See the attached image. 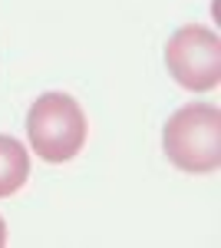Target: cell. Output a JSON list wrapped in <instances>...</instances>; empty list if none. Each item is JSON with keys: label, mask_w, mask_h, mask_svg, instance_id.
<instances>
[{"label": "cell", "mask_w": 221, "mask_h": 248, "mask_svg": "<svg viewBox=\"0 0 221 248\" xmlns=\"http://www.w3.org/2000/svg\"><path fill=\"white\" fill-rule=\"evenodd\" d=\"M30 179V153L14 136H0V199L14 195Z\"/></svg>", "instance_id": "4"}, {"label": "cell", "mask_w": 221, "mask_h": 248, "mask_svg": "<svg viewBox=\"0 0 221 248\" xmlns=\"http://www.w3.org/2000/svg\"><path fill=\"white\" fill-rule=\"evenodd\" d=\"M27 136L43 162H70L86 146V116L70 93H43L27 113Z\"/></svg>", "instance_id": "2"}, {"label": "cell", "mask_w": 221, "mask_h": 248, "mask_svg": "<svg viewBox=\"0 0 221 248\" xmlns=\"http://www.w3.org/2000/svg\"><path fill=\"white\" fill-rule=\"evenodd\" d=\"M162 149L175 169L208 175L221 169V109L211 103H188L162 129Z\"/></svg>", "instance_id": "1"}, {"label": "cell", "mask_w": 221, "mask_h": 248, "mask_svg": "<svg viewBox=\"0 0 221 248\" xmlns=\"http://www.w3.org/2000/svg\"><path fill=\"white\" fill-rule=\"evenodd\" d=\"M7 245V222H3V215H0V248Z\"/></svg>", "instance_id": "5"}, {"label": "cell", "mask_w": 221, "mask_h": 248, "mask_svg": "<svg viewBox=\"0 0 221 248\" xmlns=\"http://www.w3.org/2000/svg\"><path fill=\"white\" fill-rule=\"evenodd\" d=\"M165 66L172 79L192 90L208 93L221 83V40L205 23H185L165 43Z\"/></svg>", "instance_id": "3"}]
</instances>
